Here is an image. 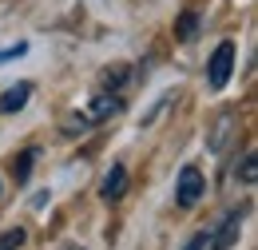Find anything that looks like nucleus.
I'll return each mask as SVG.
<instances>
[{
    "label": "nucleus",
    "mask_w": 258,
    "mask_h": 250,
    "mask_svg": "<svg viewBox=\"0 0 258 250\" xmlns=\"http://www.w3.org/2000/svg\"><path fill=\"white\" fill-rule=\"evenodd\" d=\"M230 72H234V44L223 40V44L215 48L211 64H207V84H211L215 92H223L226 84H230Z\"/></svg>",
    "instance_id": "obj_1"
},
{
    "label": "nucleus",
    "mask_w": 258,
    "mask_h": 250,
    "mask_svg": "<svg viewBox=\"0 0 258 250\" xmlns=\"http://www.w3.org/2000/svg\"><path fill=\"white\" fill-rule=\"evenodd\" d=\"M175 199H179V207H183V211H191L195 203L203 199V171H199V167H183V171H179Z\"/></svg>",
    "instance_id": "obj_2"
},
{
    "label": "nucleus",
    "mask_w": 258,
    "mask_h": 250,
    "mask_svg": "<svg viewBox=\"0 0 258 250\" xmlns=\"http://www.w3.org/2000/svg\"><path fill=\"white\" fill-rule=\"evenodd\" d=\"M238 230H242V211H230L223 222H219V230H215V238H207L211 250H230L238 242Z\"/></svg>",
    "instance_id": "obj_3"
},
{
    "label": "nucleus",
    "mask_w": 258,
    "mask_h": 250,
    "mask_svg": "<svg viewBox=\"0 0 258 250\" xmlns=\"http://www.w3.org/2000/svg\"><path fill=\"white\" fill-rule=\"evenodd\" d=\"M115 111H119V99H115V95H96L92 107H84V119H80V123H99V119H107V115H115Z\"/></svg>",
    "instance_id": "obj_4"
},
{
    "label": "nucleus",
    "mask_w": 258,
    "mask_h": 250,
    "mask_svg": "<svg viewBox=\"0 0 258 250\" xmlns=\"http://www.w3.org/2000/svg\"><path fill=\"white\" fill-rule=\"evenodd\" d=\"M123 191H127V167H123V163H115V167H111V175L103 179V199H107V203H115V199H123Z\"/></svg>",
    "instance_id": "obj_5"
},
{
    "label": "nucleus",
    "mask_w": 258,
    "mask_h": 250,
    "mask_svg": "<svg viewBox=\"0 0 258 250\" xmlns=\"http://www.w3.org/2000/svg\"><path fill=\"white\" fill-rule=\"evenodd\" d=\"M28 99H32V84H16V88H8V92L0 95V111L12 115V111H20Z\"/></svg>",
    "instance_id": "obj_6"
},
{
    "label": "nucleus",
    "mask_w": 258,
    "mask_h": 250,
    "mask_svg": "<svg viewBox=\"0 0 258 250\" xmlns=\"http://www.w3.org/2000/svg\"><path fill=\"white\" fill-rule=\"evenodd\" d=\"M40 159V151L36 147H28V151H20V159H16V167H12V175H16V183H28V175H32V163Z\"/></svg>",
    "instance_id": "obj_7"
},
{
    "label": "nucleus",
    "mask_w": 258,
    "mask_h": 250,
    "mask_svg": "<svg viewBox=\"0 0 258 250\" xmlns=\"http://www.w3.org/2000/svg\"><path fill=\"white\" fill-rule=\"evenodd\" d=\"M230 127H234V115H223V119H219V127H215V135H211V151H223V147H226Z\"/></svg>",
    "instance_id": "obj_8"
},
{
    "label": "nucleus",
    "mask_w": 258,
    "mask_h": 250,
    "mask_svg": "<svg viewBox=\"0 0 258 250\" xmlns=\"http://www.w3.org/2000/svg\"><path fill=\"white\" fill-rule=\"evenodd\" d=\"M195 32H199V16H195V12H183L179 24H175V36H179V40H195Z\"/></svg>",
    "instance_id": "obj_9"
},
{
    "label": "nucleus",
    "mask_w": 258,
    "mask_h": 250,
    "mask_svg": "<svg viewBox=\"0 0 258 250\" xmlns=\"http://www.w3.org/2000/svg\"><path fill=\"white\" fill-rule=\"evenodd\" d=\"M20 242H24V230L16 226V230H8V234H4V242H0V250H16Z\"/></svg>",
    "instance_id": "obj_10"
},
{
    "label": "nucleus",
    "mask_w": 258,
    "mask_h": 250,
    "mask_svg": "<svg viewBox=\"0 0 258 250\" xmlns=\"http://www.w3.org/2000/svg\"><path fill=\"white\" fill-rule=\"evenodd\" d=\"M24 52H28V44H16V48H4V52H0V64H8V60H20Z\"/></svg>",
    "instance_id": "obj_11"
},
{
    "label": "nucleus",
    "mask_w": 258,
    "mask_h": 250,
    "mask_svg": "<svg viewBox=\"0 0 258 250\" xmlns=\"http://www.w3.org/2000/svg\"><path fill=\"white\" fill-rule=\"evenodd\" d=\"M254 175H258L254 171V155H246L242 159V183H254Z\"/></svg>",
    "instance_id": "obj_12"
},
{
    "label": "nucleus",
    "mask_w": 258,
    "mask_h": 250,
    "mask_svg": "<svg viewBox=\"0 0 258 250\" xmlns=\"http://www.w3.org/2000/svg\"><path fill=\"white\" fill-rule=\"evenodd\" d=\"M127 76H123V68H107V88H119Z\"/></svg>",
    "instance_id": "obj_13"
},
{
    "label": "nucleus",
    "mask_w": 258,
    "mask_h": 250,
    "mask_svg": "<svg viewBox=\"0 0 258 250\" xmlns=\"http://www.w3.org/2000/svg\"><path fill=\"white\" fill-rule=\"evenodd\" d=\"M187 250H207V234H195L191 242H187Z\"/></svg>",
    "instance_id": "obj_14"
},
{
    "label": "nucleus",
    "mask_w": 258,
    "mask_h": 250,
    "mask_svg": "<svg viewBox=\"0 0 258 250\" xmlns=\"http://www.w3.org/2000/svg\"><path fill=\"white\" fill-rule=\"evenodd\" d=\"M64 250H84V246H76V242H68V246H64Z\"/></svg>",
    "instance_id": "obj_15"
}]
</instances>
